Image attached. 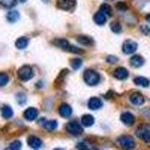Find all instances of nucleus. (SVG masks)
<instances>
[{
	"label": "nucleus",
	"instance_id": "a878e982",
	"mask_svg": "<svg viewBox=\"0 0 150 150\" xmlns=\"http://www.w3.org/2000/svg\"><path fill=\"white\" fill-rule=\"evenodd\" d=\"M81 65H83V60L81 59H72L71 60V66H72V69H80L81 68Z\"/></svg>",
	"mask_w": 150,
	"mask_h": 150
},
{
	"label": "nucleus",
	"instance_id": "4be33fe9",
	"mask_svg": "<svg viewBox=\"0 0 150 150\" xmlns=\"http://www.w3.org/2000/svg\"><path fill=\"white\" fill-rule=\"evenodd\" d=\"M54 45H57L62 50H66V51H68V48L71 47L69 41H66V39H54Z\"/></svg>",
	"mask_w": 150,
	"mask_h": 150
},
{
	"label": "nucleus",
	"instance_id": "7c9ffc66",
	"mask_svg": "<svg viewBox=\"0 0 150 150\" xmlns=\"http://www.w3.org/2000/svg\"><path fill=\"white\" fill-rule=\"evenodd\" d=\"M17 102H18L20 105L26 104V96H24L23 93H18V95H17Z\"/></svg>",
	"mask_w": 150,
	"mask_h": 150
},
{
	"label": "nucleus",
	"instance_id": "423d86ee",
	"mask_svg": "<svg viewBox=\"0 0 150 150\" xmlns=\"http://www.w3.org/2000/svg\"><path fill=\"white\" fill-rule=\"evenodd\" d=\"M137 135H138L143 141L150 144V126L149 125H143V126H140L138 129H137Z\"/></svg>",
	"mask_w": 150,
	"mask_h": 150
},
{
	"label": "nucleus",
	"instance_id": "58836bf2",
	"mask_svg": "<svg viewBox=\"0 0 150 150\" xmlns=\"http://www.w3.org/2000/svg\"><path fill=\"white\" fill-rule=\"evenodd\" d=\"M18 2H20V3H24V2H27V0H18Z\"/></svg>",
	"mask_w": 150,
	"mask_h": 150
},
{
	"label": "nucleus",
	"instance_id": "2f4dec72",
	"mask_svg": "<svg viewBox=\"0 0 150 150\" xmlns=\"http://www.w3.org/2000/svg\"><path fill=\"white\" fill-rule=\"evenodd\" d=\"M68 51H71V53H75V54H80V53H81V48H78V47H74V45H71V47L68 48Z\"/></svg>",
	"mask_w": 150,
	"mask_h": 150
},
{
	"label": "nucleus",
	"instance_id": "bb28decb",
	"mask_svg": "<svg viewBox=\"0 0 150 150\" xmlns=\"http://www.w3.org/2000/svg\"><path fill=\"white\" fill-rule=\"evenodd\" d=\"M17 3V0H0V5L5 8H14Z\"/></svg>",
	"mask_w": 150,
	"mask_h": 150
},
{
	"label": "nucleus",
	"instance_id": "0eeeda50",
	"mask_svg": "<svg viewBox=\"0 0 150 150\" xmlns=\"http://www.w3.org/2000/svg\"><path fill=\"white\" fill-rule=\"evenodd\" d=\"M57 8L63 11H74L75 9V0H59Z\"/></svg>",
	"mask_w": 150,
	"mask_h": 150
},
{
	"label": "nucleus",
	"instance_id": "9b49d317",
	"mask_svg": "<svg viewBox=\"0 0 150 150\" xmlns=\"http://www.w3.org/2000/svg\"><path fill=\"white\" fill-rule=\"evenodd\" d=\"M120 120H122L125 125H126V126H131V125H134V122H135V117H134L132 112H129V111H125V112H122Z\"/></svg>",
	"mask_w": 150,
	"mask_h": 150
},
{
	"label": "nucleus",
	"instance_id": "c03bdc74",
	"mask_svg": "<svg viewBox=\"0 0 150 150\" xmlns=\"http://www.w3.org/2000/svg\"><path fill=\"white\" fill-rule=\"evenodd\" d=\"M93 150H96V149H93Z\"/></svg>",
	"mask_w": 150,
	"mask_h": 150
},
{
	"label": "nucleus",
	"instance_id": "aec40b11",
	"mask_svg": "<svg viewBox=\"0 0 150 150\" xmlns=\"http://www.w3.org/2000/svg\"><path fill=\"white\" fill-rule=\"evenodd\" d=\"M57 126H59L57 120H47V122L44 123V128H45L48 132H53L54 129H57Z\"/></svg>",
	"mask_w": 150,
	"mask_h": 150
},
{
	"label": "nucleus",
	"instance_id": "6e6552de",
	"mask_svg": "<svg viewBox=\"0 0 150 150\" xmlns=\"http://www.w3.org/2000/svg\"><path fill=\"white\" fill-rule=\"evenodd\" d=\"M27 144L32 147V149H35V150H38V149H41L42 147V140L39 138V137H35V135H30L29 138H27Z\"/></svg>",
	"mask_w": 150,
	"mask_h": 150
},
{
	"label": "nucleus",
	"instance_id": "1a4fd4ad",
	"mask_svg": "<svg viewBox=\"0 0 150 150\" xmlns=\"http://www.w3.org/2000/svg\"><path fill=\"white\" fill-rule=\"evenodd\" d=\"M23 117L26 119L27 122H33V120H36V119H38V108H33V107L27 108L26 111H24Z\"/></svg>",
	"mask_w": 150,
	"mask_h": 150
},
{
	"label": "nucleus",
	"instance_id": "39448f33",
	"mask_svg": "<svg viewBox=\"0 0 150 150\" xmlns=\"http://www.w3.org/2000/svg\"><path fill=\"white\" fill-rule=\"evenodd\" d=\"M137 48H138V44H137L135 41L128 39V41H125V42H123V45H122V51H123L125 54H134V53L137 51Z\"/></svg>",
	"mask_w": 150,
	"mask_h": 150
},
{
	"label": "nucleus",
	"instance_id": "37998d69",
	"mask_svg": "<svg viewBox=\"0 0 150 150\" xmlns=\"http://www.w3.org/2000/svg\"><path fill=\"white\" fill-rule=\"evenodd\" d=\"M107 2H111V0H107Z\"/></svg>",
	"mask_w": 150,
	"mask_h": 150
},
{
	"label": "nucleus",
	"instance_id": "412c9836",
	"mask_svg": "<svg viewBox=\"0 0 150 150\" xmlns=\"http://www.w3.org/2000/svg\"><path fill=\"white\" fill-rule=\"evenodd\" d=\"M27 45H29V39L27 38H18V39L15 41V47L18 48V50H24V48H27Z\"/></svg>",
	"mask_w": 150,
	"mask_h": 150
},
{
	"label": "nucleus",
	"instance_id": "ddd939ff",
	"mask_svg": "<svg viewBox=\"0 0 150 150\" xmlns=\"http://www.w3.org/2000/svg\"><path fill=\"white\" fill-rule=\"evenodd\" d=\"M87 105H89V108H90V110H99V108H102V99H99V98L93 96V98H90V99H89Z\"/></svg>",
	"mask_w": 150,
	"mask_h": 150
},
{
	"label": "nucleus",
	"instance_id": "4c0bfd02",
	"mask_svg": "<svg viewBox=\"0 0 150 150\" xmlns=\"http://www.w3.org/2000/svg\"><path fill=\"white\" fill-rule=\"evenodd\" d=\"M146 21L150 24V14H147V15H146Z\"/></svg>",
	"mask_w": 150,
	"mask_h": 150
},
{
	"label": "nucleus",
	"instance_id": "f704fd0d",
	"mask_svg": "<svg viewBox=\"0 0 150 150\" xmlns=\"http://www.w3.org/2000/svg\"><path fill=\"white\" fill-rule=\"evenodd\" d=\"M117 60H119V59H117L116 56H107V62H108V63H116Z\"/></svg>",
	"mask_w": 150,
	"mask_h": 150
},
{
	"label": "nucleus",
	"instance_id": "79ce46f5",
	"mask_svg": "<svg viewBox=\"0 0 150 150\" xmlns=\"http://www.w3.org/2000/svg\"><path fill=\"white\" fill-rule=\"evenodd\" d=\"M42 2H48V0H42Z\"/></svg>",
	"mask_w": 150,
	"mask_h": 150
},
{
	"label": "nucleus",
	"instance_id": "7ed1b4c3",
	"mask_svg": "<svg viewBox=\"0 0 150 150\" xmlns=\"http://www.w3.org/2000/svg\"><path fill=\"white\" fill-rule=\"evenodd\" d=\"M66 129H68V132L71 135L77 137V135H81L83 134V125L80 122H77V120H72V122H69L66 125Z\"/></svg>",
	"mask_w": 150,
	"mask_h": 150
},
{
	"label": "nucleus",
	"instance_id": "a211bd4d",
	"mask_svg": "<svg viewBox=\"0 0 150 150\" xmlns=\"http://www.w3.org/2000/svg\"><path fill=\"white\" fill-rule=\"evenodd\" d=\"M2 116H3V119H6V120L12 119V117H14V110H12L9 105H3V107H2Z\"/></svg>",
	"mask_w": 150,
	"mask_h": 150
},
{
	"label": "nucleus",
	"instance_id": "2eb2a0df",
	"mask_svg": "<svg viewBox=\"0 0 150 150\" xmlns=\"http://www.w3.org/2000/svg\"><path fill=\"white\" fill-rule=\"evenodd\" d=\"M112 75H114L117 80H126L129 72H128V69H125V68H117L114 72H112Z\"/></svg>",
	"mask_w": 150,
	"mask_h": 150
},
{
	"label": "nucleus",
	"instance_id": "ea45409f",
	"mask_svg": "<svg viewBox=\"0 0 150 150\" xmlns=\"http://www.w3.org/2000/svg\"><path fill=\"white\" fill-rule=\"evenodd\" d=\"M5 150H12V149H11V147H8V149H5Z\"/></svg>",
	"mask_w": 150,
	"mask_h": 150
},
{
	"label": "nucleus",
	"instance_id": "b1692460",
	"mask_svg": "<svg viewBox=\"0 0 150 150\" xmlns=\"http://www.w3.org/2000/svg\"><path fill=\"white\" fill-rule=\"evenodd\" d=\"M78 44L89 47V45H92V44H93V41L90 39V38H87V36H78Z\"/></svg>",
	"mask_w": 150,
	"mask_h": 150
},
{
	"label": "nucleus",
	"instance_id": "f257e3e1",
	"mask_svg": "<svg viewBox=\"0 0 150 150\" xmlns=\"http://www.w3.org/2000/svg\"><path fill=\"white\" fill-rule=\"evenodd\" d=\"M84 78V83L87 86H98L99 81H101V75H99L96 71H92V69H87L83 75Z\"/></svg>",
	"mask_w": 150,
	"mask_h": 150
},
{
	"label": "nucleus",
	"instance_id": "9d476101",
	"mask_svg": "<svg viewBox=\"0 0 150 150\" xmlns=\"http://www.w3.org/2000/svg\"><path fill=\"white\" fill-rule=\"evenodd\" d=\"M129 101H131V104L140 107V105L144 104V96H143L141 93H138V92H134V93H131V96H129Z\"/></svg>",
	"mask_w": 150,
	"mask_h": 150
},
{
	"label": "nucleus",
	"instance_id": "5701e85b",
	"mask_svg": "<svg viewBox=\"0 0 150 150\" xmlns=\"http://www.w3.org/2000/svg\"><path fill=\"white\" fill-rule=\"evenodd\" d=\"M134 84L140 86V87H149L150 81L147 78H144V77H137V78H134Z\"/></svg>",
	"mask_w": 150,
	"mask_h": 150
},
{
	"label": "nucleus",
	"instance_id": "a19ab883",
	"mask_svg": "<svg viewBox=\"0 0 150 150\" xmlns=\"http://www.w3.org/2000/svg\"><path fill=\"white\" fill-rule=\"evenodd\" d=\"M54 150H63V149H54Z\"/></svg>",
	"mask_w": 150,
	"mask_h": 150
},
{
	"label": "nucleus",
	"instance_id": "f03ea898",
	"mask_svg": "<svg viewBox=\"0 0 150 150\" xmlns=\"http://www.w3.org/2000/svg\"><path fill=\"white\" fill-rule=\"evenodd\" d=\"M117 144H119L120 147H123V149H126V150H131V149L135 147V141H134L132 137H129V135H122V137H119V138H117Z\"/></svg>",
	"mask_w": 150,
	"mask_h": 150
},
{
	"label": "nucleus",
	"instance_id": "dca6fc26",
	"mask_svg": "<svg viewBox=\"0 0 150 150\" xmlns=\"http://www.w3.org/2000/svg\"><path fill=\"white\" fill-rule=\"evenodd\" d=\"M129 63L132 68H141L144 65V59L141 56H132L131 60H129Z\"/></svg>",
	"mask_w": 150,
	"mask_h": 150
},
{
	"label": "nucleus",
	"instance_id": "c9c22d12",
	"mask_svg": "<svg viewBox=\"0 0 150 150\" xmlns=\"http://www.w3.org/2000/svg\"><path fill=\"white\" fill-rule=\"evenodd\" d=\"M141 32H143V33H146V35H147V33H150V29H149V27H147V26H141Z\"/></svg>",
	"mask_w": 150,
	"mask_h": 150
},
{
	"label": "nucleus",
	"instance_id": "cd10ccee",
	"mask_svg": "<svg viewBox=\"0 0 150 150\" xmlns=\"http://www.w3.org/2000/svg\"><path fill=\"white\" fill-rule=\"evenodd\" d=\"M99 11H101V12H104V14L107 15V17H110V15H112V9L110 8V5H102L101 6V9H99Z\"/></svg>",
	"mask_w": 150,
	"mask_h": 150
},
{
	"label": "nucleus",
	"instance_id": "f3484780",
	"mask_svg": "<svg viewBox=\"0 0 150 150\" xmlns=\"http://www.w3.org/2000/svg\"><path fill=\"white\" fill-rule=\"evenodd\" d=\"M93 123H95V117L90 116V114H84L81 117V125L86 128H89V126H93Z\"/></svg>",
	"mask_w": 150,
	"mask_h": 150
},
{
	"label": "nucleus",
	"instance_id": "4468645a",
	"mask_svg": "<svg viewBox=\"0 0 150 150\" xmlns=\"http://www.w3.org/2000/svg\"><path fill=\"white\" fill-rule=\"evenodd\" d=\"M107 15L104 14V12H101V11H99V12H96V14L93 15V20H95V23L98 24V26H104V24L107 23Z\"/></svg>",
	"mask_w": 150,
	"mask_h": 150
},
{
	"label": "nucleus",
	"instance_id": "6ab92c4d",
	"mask_svg": "<svg viewBox=\"0 0 150 150\" xmlns=\"http://www.w3.org/2000/svg\"><path fill=\"white\" fill-rule=\"evenodd\" d=\"M6 20L9 21V23H15V21H18L20 20V12L18 11H9L8 12V15H6Z\"/></svg>",
	"mask_w": 150,
	"mask_h": 150
},
{
	"label": "nucleus",
	"instance_id": "c85d7f7f",
	"mask_svg": "<svg viewBox=\"0 0 150 150\" xmlns=\"http://www.w3.org/2000/svg\"><path fill=\"white\" fill-rule=\"evenodd\" d=\"M110 27H111V30L114 32V33H120V32H122V26H120V23H117V21L111 23Z\"/></svg>",
	"mask_w": 150,
	"mask_h": 150
},
{
	"label": "nucleus",
	"instance_id": "20e7f679",
	"mask_svg": "<svg viewBox=\"0 0 150 150\" xmlns=\"http://www.w3.org/2000/svg\"><path fill=\"white\" fill-rule=\"evenodd\" d=\"M33 77V69L30 68V66H21L20 69H18V78L21 80V81H29L30 78Z\"/></svg>",
	"mask_w": 150,
	"mask_h": 150
},
{
	"label": "nucleus",
	"instance_id": "e433bc0d",
	"mask_svg": "<svg viewBox=\"0 0 150 150\" xmlns=\"http://www.w3.org/2000/svg\"><path fill=\"white\" fill-rule=\"evenodd\" d=\"M36 87H38V89H42V87H44V81H38Z\"/></svg>",
	"mask_w": 150,
	"mask_h": 150
},
{
	"label": "nucleus",
	"instance_id": "c756f323",
	"mask_svg": "<svg viewBox=\"0 0 150 150\" xmlns=\"http://www.w3.org/2000/svg\"><path fill=\"white\" fill-rule=\"evenodd\" d=\"M9 147H11L12 150H20V149H21V141H18V140L12 141V143L9 144Z\"/></svg>",
	"mask_w": 150,
	"mask_h": 150
},
{
	"label": "nucleus",
	"instance_id": "72a5a7b5",
	"mask_svg": "<svg viewBox=\"0 0 150 150\" xmlns=\"http://www.w3.org/2000/svg\"><path fill=\"white\" fill-rule=\"evenodd\" d=\"M77 149H78V150H90L89 146H87V143H78V144H77Z\"/></svg>",
	"mask_w": 150,
	"mask_h": 150
},
{
	"label": "nucleus",
	"instance_id": "473e14b6",
	"mask_svg": "<svg viewBox=\"0 0 150 150\" xmlns=\"http://www.w3.org/2000/svg\"><path fill=\"white\" fill-rule=\"evenodd\" d=\"M117 9H119V11H123V12H126V11H128V5L119 2V3H117Z\"/></svg>",
	"mask_w": 150,
	"mask_h": 150
},
{
	"label": "nucleus",
	"instance_id": "f8f14e48",
	"mask_svg": "<svg viewBox=\"0 0 150 150\" xmlns=\"http://www.w3.org/2000/svg\"><path fill=\"white\" fill-rule=\"evenodd\" d=\"M59 114H60L62 117H65V119H69V117L72 116V108H71V105L62 104V105L59 107Z\"/></svg>",
	"mask_w": 150,
	"mask_h": 150
},
{
	"label": "nucleus",
	"instance_id": "393cba45",
	"mask_svg": "<svg viewBox=\"0 0 150 150\" xmlns=\"http://www.w3.org/2000/svg\"><path fill=\"white\" fill-rule=\"evenodd\" d=\"M9 83V75L6 72H0V87H5Z\"/></svg>",
	"mask_w": 150,
	"mask_h": 150
}]
</instances>
